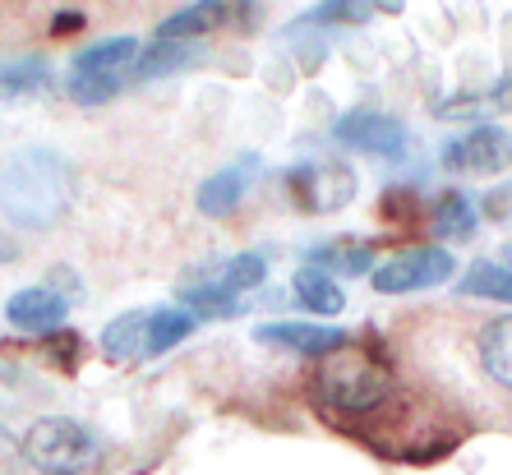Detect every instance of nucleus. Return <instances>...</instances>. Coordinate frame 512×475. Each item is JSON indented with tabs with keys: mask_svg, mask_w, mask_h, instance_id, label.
<instances>
[{
	"mask_svg": "<svg viewBox=\"0 0 512 475\" xmlns=\"http://www.w3.org/2000/svg\"><path fill=\"white\" fill-rule=\"evenodd\" d=\"M79 176L51 148H24L0 167V213L24 231H47L74 208Z\"/></svg>",
	"mask_w": 512,
	"mask_h": 475,
	"instance_id": "nucleus-1",
	"label": "nucleus"
},
{
	"mask_svg": "<svg viewBox=\"0 0 512 475\" xmlns=\"http://www.w3.org/2000/svg\"><path fill=\"white\" fill-rule=\"evenodd\" d=\"M314 392L328 411H351V416H370L393 397V374L379 356L360 351V346H337L314 369Z\"/></svg>",
	"mask_w": 512,
	"mask_h": 475,
	"instance_id": "nucleus-2",
	"label": "nucleus"
},
{
	"mask_svg": "<svg viewBox=\"0 0 512 475\" xmlns=\"http://www.w3.org/2000/svg\"><path fill=\"white\" fill-rule=\"evenodd\" d=\"M19 448H24V462L37 466L42 475H84L97 462V439L65 416L37 420Z\"/></svg>",
	"mask_w": 512,
	"mask_h": 475,
	"instance_id": "nucleus-3",
	"label": "nucleus"
},
{
	"mask_svg": "<svg viewBox=\"0 0 512 475\" xmlns=\"http://www.w3.org/2000/svg\"><path fill=\"white\" fill-rule=\"evenodd\" d=\"M134 60H139V42H134V37H107V42L84 47L70 65V97L84 102V107L107 102L111 93L125 88Z\"/></svg>",
	"mask_w": 512,
	"mask_h": 475,
	"instance_id": "nucleus-4",
	"label": "nucleus"
},
{
	"mask_svg": "<svg viewBox=\"0 0 512 475\" xmlns=\"http://www.w3.org/2000/svg\"><path fill=\"white\" fill-rule=\"evenodd\" d=\"M286 190L305 213H337L356 194V171L346 162H305L286 171Z\"/></svg>",
	"mask_w": 512,
	"mask_h": 475,
	"instance_id": "nucleus-5",
	"label": "nucleus"
},
{
	"mask_svg": "<svg viewBox=\"0 0 512 475\" xmlns=\"http://www.w3.org/2000/svg\"><path fill=\"white\" fill-rule=\"evenodd\" d=\"M448 277H453V254L439 250V245H416V250H402L383 268H374V291L406 296V291H429Z\"/></svg>",
	"mask_w": 512,
	"mask_h": 475,
	"instance_id": "nucleus-6",
	"label": "nucleus"
},
{
	"mask_svg": "<svg viewBox=\"0 0 512 475\" xmlns=\"http://www.w3.org/2000/svg\"><path fill=\"white\" fill-rule=\"evenodd\" d=\"M443 167L471 171V176H499L512 167V134L499 125H476L471 134L443 148Z\"/></svg>",
	"mask_w": 512,
	"mask_h": 475,
	"instance_id": "nucleus-7",
	"label": "nucleus"
},
{
	"mask_svg": "<svg viewBox=\"0 0 512 475\" xmlns=\"http://www.w3.org/2000/svg\"><path fill=\"white\" fill-rule=\"evenodd\" d=\"M337 143L356 148V153H374V157H397L406 153V125L383 111H351L333 125Z\"/></svg>",
	"mask_w": 512,
	"mask_h": 475,
	"instance_id": "nucleus-8",
	"label": "nucleus"
},
{
	"mask_svg": "<svg viewBox=\"0 0 512 475\" xmlns=\"http://www.w3.org/2000/svg\"><path fill=\"white\" fill-rule=\"evenodd\" d=\"M263 171V162L254 153H240L231 167H222L217 176H208L199 185V213L203 217H231L240 208V199L250 194V185H254V176Z\"/></svg>",
	"mask_w": 512,
	"mask_h": 475,
	"instance_id": "nucleus-9",
	"label": "nucleus"
},
{
	"mask_svg": "<svg viewBox=\"0 0 512 475\" xmlns=\"http://www.w3.org/2000/svg\"><path fill=\"white\" fill-rule=\"evenodd\" d=\"M70 314V296L56 291V286H24L5 300V319L19 328V333H56Z\"/></svg>",
	"mask_w": 512,
	"mask_h": 475,
	"instance_id": "nucleus-10",
	"label": "nucleus"
},
{
	"mask_svg": "<svg viewBox=\"0 0 512 475\" xmlns=\"http://www.w3.org/2000/svg\"><path fill=\"white\" fill-rule=\"evenodd\" d=\"M259 342L286 346V351H300V356H328V351L346 346L351 337L342 328H319V323H263Z\"/></svg>",
	"mask_w": 512,
	"mask_h": 475,
	"instance_id": "nucleus-11",
	"label": "nucleus"
},
{
	"mask_svg": "<svg viewBox=\"0 0 512 475\" xmlns=\"http://www.w3.org/2000/svg\"><path fill=\"white\" fill-rule=\"evenodd\" d=\"M227 24V5L222 0H194L185 10H176L171 19L157 24V42H190V37H203L213 28Z\"/></svg>",
	"mask_w": 512,
	"mask_h": 475,
	"instance_id": "nucleus-12",
	"label": "nucleus"
},
{
	"mask_svg": "<svg viewBox=\"0 0 512 475\" xmlns=\"http://www.w3.org/2000/svg\"><path fill=\"white\" fill-rule=\"evenodd\" d=\"M102 351L107 360H143L148 356V309H130L102 328Z\"/></svg>",
	"mask_w": 512,
	"mask_h": 475,
	"instance_id": "nucleus-13",
	"label": "nucleus"
},
{
	"mask_svg": "<svg viewBox=\"0 0 512 475\" xmlns=\"http://www.w3.org/2000/svg\"><path fill=\"white\" fill-rule=\"evenodd\" d=\"M310 268H328V273H342V277H360L374 268V250L365 240H328V245H314L310 250Z\"/></svg>",
	"mask_w": 512,
	"mask_h": 475,
	"instance_id": "nucleus-14",
	"label": "nucleus"
},
{
	"mask_svg": "<svg viewBox=\"0 0 512 475\" xmlns=\"http://www.w3.org/2000/svg\"><path fill=\"white\" fill-rule=\"evenodd\" d=\"M480 365H485V374L499 388L512 392V314H503V319H494L480 333Z\"/></svg>",
	"mask_w": 512,
	"mask_h": 475,
	"instance_id": "nucleus-15",
	"label": "nucleus"
},
{
	"mask_svg": "<svg viewBox=\"0 0 512 475\" xmlns=\"http://www.w3.org/2000/svg\"><path fill=\"white\" fill-rule=\"evenodd\" d=\"M47 84H51L47 56H19L0 65V97H33V93H47Z\"/></svg>",
	"mask_w": 512,
	"mask_h": 475,
	"instance_id": "nucleus-16",
	"label": "nucleus"
},
{
	"mask_svg": "<svg viewBox=\"0 0 512 475\" xmlns=\"http://www.w3.org/2000/svg\"><path fill=\"white\" fill-rule=\"evenodd\" d=\"M194 60H199V51L185 47V42H157V47L139 51L130 79H162V74H176L185 65H194Z\"/></svg>",
	"mask_w": 512,
	"mask_h": 475,
	"instance_id": "nucleus-17",
	"label": "nucleus"
},
{
	"mask_svg": "<svg viewBox=\"0 0 512 475\" xmlns=\"http://www.w3.org/2000/svg\"><path fill=\"white\" fill-rule=\"evenodd\" d=\"M370 14H402V0H323L314 24H365Z\"/></svg>",
	"mask_w": 512,
	"mask_h": 475,
	"instance_id": "nucleus-18",
	"label": "nucleus"
},
{
	"mask_svg": "<svg viewBox=\"0 0 512 475\" xmlns=\"http://www.w3.org/2000/svg\"><path fill=\"white\" fill-rule=\"evenodd\" d=\"M263 277H268V263H263V254H236V259H231L222 273H213L203 286H213V291H222V296H240V291L259 286Z\"/></svg>",
	"mask_w": 512,
	"mask_h": 475,
	"instance_id": "nucleus-19",
	"label": "nucleus"
},
{
	"mask_svg": "<svg viewBox=\"0 0 512 475\" xmlns=\"http://www.w3.org/2000/svg\"><path fill=\"white\" fill-rule=\"evenodd\" d=\"M434 231L448 240H466L476 231V203L466 199V194L448 190L439 203H434Z\"/></svg>",
	"mask_w": 512,
	"mask_h": 475,
	"instance_id": "nucleus-20",
	"label": "nucleus"
},
{
	"mask_svg": "<svg viewBox=\"0 0 512 475\" xmlns=\"http://www.w3.org/2000/svg\"><path fill=\"white\" fill-rule=\"evenodd\" d=\"M190 333H194V319L185 309H153L148 314V356H162V351H171Z\"/></svg>",
	"mask_w": 512,
	"mask_h": 475,
	"instance_id": "nucleus-21",
	"label": "nucleus"
},
{
	"mask_svg": "<svg viewBox=\"0 0 512 475\" xmlns=\"http://www.w3.org/2000/svg\"><path fill=\"white\" fill-rule=\"evenodd\" d=\"M291 291H296V300H300V305H310L314 314H337V309L346 305L333 277H328V273H314V268H305V273H296V282H291Z\"/></svg>",
	"mask_w": 512,
	"mask_h": 475,
	"instance_id": "nucleus-22",
	"label": "nucleus"
},
{
	"mask_svg": "<svg viewBox=\"0 0 512 475\" xmlns=\"http://www.w3.org/2000/svg\"><path fill=\"white\" fill-rule=\"evenodd\" d=\"M462 296L503 300V305H512V268H499V263H476V268L462 277Z\"/></svg>",
	"mask_w": 512,
	"mask_h": 475,
	"instance_id": "nucleus-23",
	"label": "nucleus"
},
{
	"mask_svg": "<svg viewBox=\"0 0 512 475\" xmlns=\"http://www.w3.org/2000/svg\"><path fill=\"white\" fill-rule=\"evenodd\" d=\"M24 448L14 439L10 429H0V475H24Z\"/></svg>",
	"mask_w": 512,
	"mask_h": 475,
	"instance_id": "nucleus-24",
	"label": "nucleus"
},
{
	"mask_svg": "<svg viewBox=\"0 0 512 475\" xmlns=\"http://www.w3.org/2000/svg\"><path fill=\"white\" fill-rule=\"evenodd\" d=\"M489 217H512V185H503V190H494L489 194Z\"/></svg>",
	"mask_w": 512,
	"mask_h": 475,
	"instance_id": "nucleus-25",
	"label": "nucleus"
},
{
	"mask_svg": "<svg viewBox=\"0 0 512 475\" xmlns=\"http://www.w3.org/2000/svg\"><path fill=\"white\" fill-rule=\"evenodd\" d=\"M494 102H499L503 111H512V79H503V84H499V93H494Z\"/></svg>",
	"mask_w": 512,
	"mask_h": 475,
	"instance_id": "nucleus-26",
	"label": "nucleus"
},
{
	"mask_svg": "<svg viewBox=\"0 0 512 475\" xmlns=\"http://www.w3.org/2000/svg\"><path fill=\"white\" fill-rule=\"evenodd\" d=\"M14 254H19V245H14V240L5 236V231H0V263H10Z\"/></svg>",
	"mask_w": 512,
	"mask_h": 475,
	"instance_id": "nucleus-27",
	"label": "nucleus"
},
{
	"mask_svg": "<svg viewBox=\"0 0 512 475\" xmlns=\"http://www.w3.org/2000/svg\"><path fill=\"white\" fill-rule=\"evenodd\" d=\"M508 259H512V250H508Z\"/></svg>",
	"mask_w": 512,
	"mask_h": 475,
	"instance_id": "nucleus-28",
	"label": "nucleus"
}]
</instances>
